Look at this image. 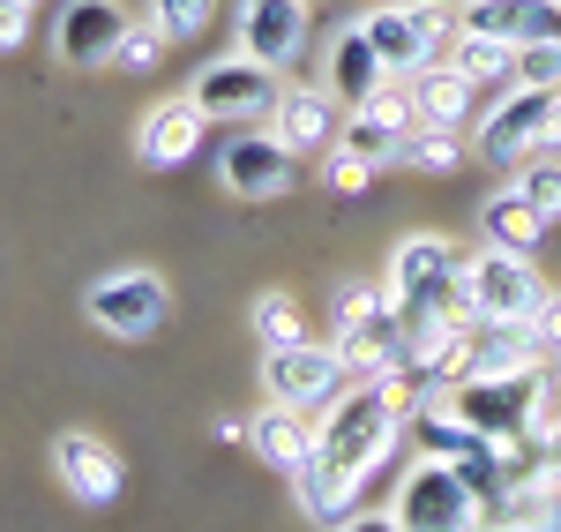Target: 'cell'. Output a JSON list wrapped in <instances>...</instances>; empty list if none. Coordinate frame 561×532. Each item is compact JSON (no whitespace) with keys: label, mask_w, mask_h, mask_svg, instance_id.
Listing matches in <instances>:
<instances>
[{"label":"cell","mask_w":561,"mask_h":532,"mask_svg":"<svg viewBox=\"0 0 561 532\" xmlns=\"http://www.w3.org/2000/svg\"><path fill=\"white\" fill-rule=\"evenodd\" d=\"M397 443H404V412L367 375H352L345 390L322 405V420H314V465H330L352 488H367L389 457H397Z\"/></svg>","instance_id":"obj_1"},{"label":"cell","mask_w":561,"mask_h":532,"mask_svg":"<svg viewBox=\"0 0 561 532\" xmlns=\"http://www.w3.org/2000/svg\"><path fill=\"white\" fill-rule=\"evenodd\" d=\"M382 293L404 308L412 330L465 315V256H457V240H442V233H404V240L389 248Z\"/></svg>","instance_id":"obj_2"},{"label":"cell","mask_w":561,"mask_h":532,"mask_svg":"<svg viewBox=\"0 0 561 532\" xmlns=\"http://www.w3.org/2000/svg\"><path fill=\"white\" fill-rule=\"evenodd\" d=\"M561 150V90H531L510 83L502 105H486L472 128V158L494 166V173H517L531 158H554Z\"/></svg>","instance_id":"obj_3"},{"label":"cell","mask_w":561,"mask_h":532,"mask_svg":"<svg viewBox=\"0 0 561 532\" xmlns=\"http://www.w3.org/2000/svg\"><path fill=\"white\" fill-rule=\"evenodd\" d=\"M359 31L375 38L389 76H420L457 38V0H382V8L359 15Z\"/></svg>","instance_id":"obj_4"},{"label":"cell","mask_w":561,"mask_h":532,"mask_svg":"<svg viewBox=\"0 0 561 532\" xmlns=\"http://www.w3.org/2000/svg\"><path fill=\"white\" fill-rule=\"evenodd\" d=\"M547 375L554 367H517V375H465L449 383V412L494 435V443H517V435H539V398H547Z\"/></svg>","instance_id":"obj_5"},{"label":"cell","mask_w":561,"mask_h":532,"mask_svg":"<svg viewBox=\"0 0 561 532\" xmlns=\"http://www.w3.org/2000/svg\"><path fill=\"white\" fill-rule=\"evenodd\" d=\"M547 301V278L517 248H479L465 256V315L472 322H531Z\"/></svg>","instance_id":"obj_6"},{"label":"cell","mask_w":561,"mask_h":532,"mask_svg":"<svg viewBox=\"0 0 561 532\" xmlns=\"http://www.w3.org/2000/svg\"><path fill=\"white\" fill-rule=\"evenodd\" d=\"M389 518L404 532H479V488L457 465L420 457V465L404 473V488L389 495Z\"/></svg>","instance_id":"obj_7"},{"label":"cell","mask_w":561,"mask_h":532,"mask_svg":"<svg viewBox=\"0 0 561 532\" xmlns=\"http://www.w3.org/2000/svg\"><path fill=\"white\" fill-rule=\"evenodd\" d=\"M277 90H285V83H277V68H262V60H248V53L232 45V53H217V60H203V68H195L187 98L203 105V121L248 128V121H270Z\"/></svg>","instance_id":"obj_8"},{"label":"cell","mask_w":561,"mask_h":532,"mask_svg":"<svg viewBox=\"0 0 561 532\" xmlns=\"http://www.w3.org/2000/svg\"><path fill=\"white\" fill-rule=\"evenodd\" d=\"M165 308H173V293H165V278L158 270H105V278H90L83 285V315L105 330V338H150V330H165Z\"/></svg>","instance_id":"obj_9"},{"label":"cell","mask_w":561,"mask_h":532,"mask_svg":"<svg viewBox=\"0 0 561 532\" xmlns=\"http://www.w3.org/2000/svg\"><path fill=\"white\" fill-rule=\"evenodd\" d=\"M352 383V367L337 346H322V338H300V346H277V353H262V398L270 405H300V412H322V405L337 398Z\"/></svg>","instance_id":"obj_10"},{"label":"cell","mask_w":561,"mask_h":532,"mask_svg":"<svg viewBox=\"0 0 561 532\" xmlns=\"http://www.w3.org/2000/svg\"><path fill=\"white\" fill-rule=\"evenodd\" d=\"M293 180H300V158H293L277 135H262V128L225 135V150H217V188H225V195H240V203H277V195H293Z\"/></svg>","instance_id":"obj_11"},{"label":"cell","mask_w":561,"mask_h":532,"mask_svg":"<svg viewBox=\"0 0 561 532\" xmlns=\"http://www.w3.org/2000/svg\"><path fill=\"white\" fill-rule=\"evenodd\" d=\"M330 346L345 353L352 375H367V383H382V375H397L404 360H412V322H404V308L397 301H375V308H359L352 322H330Z\"/></svg>","instance_id":"obj_12"},{"label":"cell","mask_w":561,"mask_h":532,"mask_svg":"<svg viewBox=\"0 0 561 532\" xmlns=\"http://www.w3.org/2000/svg\"><path fill=\"white\" fill-rule=\"evenodd\" d=\"M270 135H277L293 158H322V150L345 135L337 90H330V83H285V90H277V105H270Z\"/></svg>","instance_id":"obj_13"},{"label":"cell","mask_w":561,"mask_h":532,"mask_svg":"<svg viewBox=\"0 0 561 532\" xmlns=\"http://www.w3.org/2000/svg\"><path fill=\"white\" fill-rule=\"evenodd\" d=\"M53 473H60V488L76 495V502H90V510L121 502V488H128V465H121V450L105 443V435H83V428L53 435Z\"/></svg>","instance_id":"obj_14"},{"label":"cell","mask_w":561,"mask_h":532,"mask_svg":"<svg viewBox=\"0 0 561 532\" xmlns=\"http://www.w3.org/2000/svg\"><path fill=\"white\" fill-rule=\"evenodd\" d=\"M240 53L262 68H300L307 53V0H240Z\"/></svg>","instance_id":"obj_15"},{"label":"cell","mask_w":561,"mask_h":532,"mask_svg":"<svg viewBox=\"0 0 561 532\" xmlns=\"http://www.w3.org/2000/svg\"><path fill=\"white\" fill-rule=\"evenodd\" d=\"M128 23L135 15L121 0H68L60 23H53V53H60L68 68H113V45H121Z\"/></svg>","instance_id":"obj_16"},{"label":"cell","mask_w":561,"mask_h":532,"mask_svg":"<svg viewBox=\"0 0 561 532\" xmlns=\"http://www.w3.org/2000/svg\"><path fill=\"white\" fill-rule=\"evenodd\" d=\"M203 105L180 90V98H158L142 121H135V158L150 166V173H165V166H187L195 158V143H203Z\"/></svg>","instance_id":"obj_17"},{"label":"cell","mask_w":561,"mask_h":532,"mask_svg":"<svg viewBox=\"0 0 561 532\" xmlns=\"http://www.w3.org/2000/svg\"><path fill=\"white\" fill-rule=\"evenodd\" d=\"M479 532H561V480H547L539 465L517 473L479 502Z\"/></svg>","instance_id":"obj_18"},{"label":"cell","mask_w":561,"mask_h":532,"mask_svg":"<svg viewBox=\"0 0 561 532\" xmlns=\"http://www.w3.org/2000/svg\"><path fill=\"white\" fill-rule=\"evenodd\" d=\"M412 83V121L420 128H472V105H479V83L457 68V60H427L420 76H404Z\"/></svg>","instance_id":"obj_19"},{"label":"cell","mask_w":561,"mask_h":532,"mask_svg":"<svg viewBox=\"0 0 561 532\" xmlns=\"http://www.w3.org/2000/svg\"><path fill=\"white\" fill-rule=\"evenodd\" d=\"M248 450H255L270 473L293 480L307 457H314V420H307L300 405H270V398H262V412L248 420Z\"/></svg>","instance_id":"obj_20"},{"label":"cell","mask_w":561,"mask_h":532,"mask_svg":"<svg viewBox=\"0 0 561 532\" xmlns=\"http://www.w3.org/2000/svg\"><path fill=\"white\" fill-rule=\"evenodd\" d=\"M382 83H389V68H382V53H375V38H367L359 23H345V31L330 38V90L345 98V113H352V105H367Z\"/></svg>","instance_id":"obj_21"},{"label":"cell","mask_w":561,"mask_h":532,"mask_svg":"<svg viewBox=\"0 0 561 532\" xmlns=\"http://www.w3.org/2000/svg\"><path fill=\"white\" fill-rule=\"evenodd\" d=\"M479 233H486V248H517V256H531V248L547 240V218L524 203V188L510 180V188L479 195Z\"/></svg>","instance_id":"obj_22"},{"label":"cell","mask_w":561,"mask_h":532,"mask_svg":"<svg viewBox=\"0 0 561 532\" xmlns=\"http://www.w3.org/2000/svg\"><path fill=\"white\" fill-rule=\"evenodd\" d=\"M293 502H300V518H314V525L330 532V525H345L352 510H359V488L337 480L330 465H314V457H307L300 473H293Z\"/></svg>","instance_id":"obj_23"},{"label":"cell","mask_w":561,"mask_h":532,"mask_svg":"<svg viewBox=\"0 0 561 532\" xmlns=\"http://www.w3.org/2000/svg\"><path fill=\"white\" fill-rule=\"evenodd\" d=\"M449 60H457L479 90H494V83H510V76H517V45L479 38V31H457V38H449Z\"/></svg>","instance_id":"obj_24"},{"label":"cell","mask_w":561,"mask_h":532,"mask_svg":"<svg viewBox=\"0 0 561 532\" xmlns=\"http://www.w3.org/2000/svg\"><path fill=\"white\" fill-rule=\"evenodd\" d=\"M397 166H404V173H457V166H465V135L457 128H420V121H412Z\"/></svg>","instance_id":"obj_25"},{"label":"cell","mask_w":561,"mask_h":532,"mask_svg":"<svg viewBox=\"0 0 561 532\" xmlns=\"http://www.w3.org/2000/svg\"><path fill=\"white\" fill-rule=\"evenodd\" d=\"M248 322H255L262 353H277V346H300V338H307V315H300V301H293V293H255Z\"/></svg>","instance_id":"obj_26"},{"label":"cell","mask_w":561,"mask_h":532,"mask_svg":"<svg viewBox=\"0 0 561 532\" xmlns=\"http://www.w3.org/2000/svg\"><path fill=\"white\" fill-rule=\"evenodd\" d=\"M150 23L165 31V45H187L217 23V0H150Z\"/></svg>","instance_id":"obj_27"},{"label":"cell","mask_w":561,"mask_h":532,"mask_svg":"<svg viewBox=\"0 0 561 532\" xmlns=\"http://www.w3.org/2000/svg\"><path fill=\"white\" fill-rule=\"evenodd\" d=\"M510 180L524 188V203H531L539 218H547V225H561V158H531V166H517Z\"/></svg>","instance_id":"obj_28"},{"label":"cell","mask_w":561,"mask_h":532,"mask_svg":"<svg viewBox=\"0 0 561 532\" xmlns=\"http://www.w3.org/2000/svg\"><path fill=\"white\" fill-rule=\"evenodd\" d=\"M158 60H165V31H158L150 15H142V23H128V31H121V45H113V68H121V76H142V68H158Z\"/></svg>","instance_id":"obj_29"},{"label":"cell","mask_w":561,"mask_h":532,"mask_svg":"<svg viewBox=\"0 0 561 532\" xmlns=\"http://www.w3.org/2000/svg\"><path fill=\"white\" fill-rule=\"evenodd\" d=\"M375 173H382V166H367V158L345 150V143L322 150V188H330V195H367V180H375Z\"/></svg>","instance_id":"obj_30"},{"label":"cell","mask_w":561,"mask_h":532,"mask_svg":"<svg viewBox=\"0 0 561 532\" xmlns=\"http://www.w3.org/2000/svg\"><path fill=\"white\" fill-rule=\"evenodd\" d=\"M510 83L561 90V45H517V76H510Z\"/></svg>","instance_id":"obj_31"},{"label":"cell","mask_w":561,"mask_h":532,"mask_svg":"<svg viewBox=\"0 0 561 532\" xmlns=\"http://www.w3.org/2000/svg\"><path fill=\"white\" fill-rule=\"evenodd\" d=\"M31 38V0H0V53H23Z\"/></svg>","instance_id":"obj_32"},{"label":"cell","mask_w":561,"mask_h":532,"mask_svg":"<svg viewBox=\"0 0 561 532\" xmlns=\"http://www.w3.org/2000/svg\"><path fill=\"white\" fill-rule=\"evenodd\" d=\"M531 330L547 338V353L561 346V293H554V285H547V301H539V315H531Z\"/></svg>","instance_id":"obj_33"},{"label":"cell","mask_w":561,"mask_h":532,"mask_svg":"<svg viewBox=\"0 0 561 532\" xmlns=\"http://www.w3.org/2000/svg\"><path fill=\"white\" fill-rule=\"evenodd\" d=\"M330 532H404V525H397L389 510H352L345 525H330Z\"/></svg>","instance_id":"obj_34"},{"label":"cell","mask_w":561,"mask_h":532,"mask_svg":"<svg viewBox=\"0 0 561 532\" xmlns=\"http://www.w3.org/2000/svg\"><path fill=\"white\" fill-rule=\"evenodd\" d=\"M539 473H547V480H561V420L539 435Z\"/></svg>","instance_id":"obj_35"},{"label":"cell","mask_w":561,"mask_h":532,"mask_svg":"<svg viewBox=\"0 0 561 532\" xmlns=\"http://www.w3.org/2000/svg\"><path fill=\"white\" fill-rule=\"evenodd\" d=\"M547 367H554V375H561V346H554V360H547Z\"/></svg>","instance_id":"obj_36"},{"label":"cell","mask_w":561,"mask_h":532,"mask_svg":"<svg viewBox=\"0 0 561 532\" xmlns=\"http://www.w3.org/2000/svg\"><path fill=\"white\" fill-rule=\"evenodd\" d=\"M31 8H38V0H31Z\"/></svg>","instance_id":"obj_37"},{"label":"cell","mask_w":561,"mask_h":532,"mask_svg":"<svg viewBox=\"0 0 561 532\" xmlns=\"http://www.w3.org/2000/svg\"><path fill=\"white\" fill-rule=\"evenodd\" d=\"M457 8H465V0H457Z\"/></svg>","instance_id":"obj_38"},{"label":"cell","mask_w":561,"mask_h":532,"mask_svg":"<svg viewBox=\"0 0 561 532\" xmlns=\"http://www.w3.org/2000/svg\"><path fill=\"white\" fill-rule=\"evenodd\" d=\"M307 8H314V0H307Z\"/></svg>","instance_id":"obj_39"}]
</instances>
